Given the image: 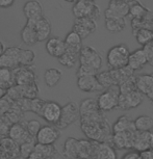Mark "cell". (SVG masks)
<instances>
[{
  "mask_svg": "<svg viewBox=\"0 0 153 159\" xmlns=\"http://www.w3.org/2000/svg\"><path fill=\"white\" fill-rule=\"evenodd\" d=\"M24 15H25L26 19L30 21H35L39 18H41L43 15V8L42 5L37 0H29L24 4L23 7Z\"/></svg>",
  "mask_w": 153,
  "mask_h": 159,
  "instance_id": "44dd1931",
  "label": "cell"
},
{
  "mask_svg": "<svg viewBox=\"0 0 153 159\" xmlns=\"http://www.w3.org/2000/svg\"><path fill=\"white\" fill-rule=\"evenodd\" d=\"M98 72L93 70V69L89 67H85V66H79L78 70H77V77L80 76H90V75H97Z\"/></svg>",
  "mask_w": 153,
  "mask_h": 159,
  "instance_id": "7dc6e473",
  "label": "cell"
},
{
  "mask_svg": "<svg viewBox=\"0 0 153 159\" xmlns=\"http://www.w3.org/2000/svg\"><path fill=\"white\" fill-rule=\"evenodd\" d=\"M5 96H7V91H5V89H3L0 88V99L4 98Z\"/></svg>",
  "mask_w": 153,
  "mask_h": 159,
  "instance_id": "db71d44e",
  "label": "cell"
},
{
  "mask_svg": "<svg viewBox=\"0 0 153 159\" xmlns=\"http://www.w3.org/2000/svg\"><path fill=\"white\" fill-rule=\"evenodd\" d=\"M96 78H97L99 84L103 88V89H107L114 85H116L112 76H110V74H109V71L98 72L97 75H96Z\"/></svg>",
  "mask_w": 153,
  "mask_h": 159,
  "instance_id": "60d3db41",
  "label": "cell"
},
{
  "mask_svg": "<svg viewBox=\"0 0 153 159\" xmlns=\"http://www.w3.org/2000/svg\"><path fill=\"white\" fill-rule=\"evenodd\" d=\"M27 159H45L43 156H42L40 153L39 152H37V151H34L31 153L30 155L28 156L27 157Z\"/></svg>",
  "mask_w": 153,
  "mask_h": 159,
  "instance_id": "816d5d0a",
  "label": "cell"
},
{
  "mask_svg": "<svg viewBox=\"0 0 153 159\" xmlns=\"http://www.w3.org/2000/svg\"><path fill=\"white\" fill-rule=\"evenodd\" d=\"M125 26V18H105V28L110 32H120Z\"/></svg>",
  "mask_w": 153,
  "mask_h": 159,
  "instance_id": "e575fe53",
  "label": "cell"
},
{
  "mask_svg": "<svg viewBox=\"0 0 153 159\" xmlns=\"http://www.w3.org/2000/svg\"><path fill=\"white\" fill-rule=\"evenodd\" d=\"M78 61L80 66L89 67L97 72H99L102 66V58L100 54L91 46H85L81 48L78 54Z\"/></svg>",
  "mask_w": 153,
  "mask_h": 159,
  "instance_id": "52a82bcc",
  "label": "cell"
},
{
  "mask_svg": "<svg viewBox=\"0 0 153 159\" xmlns=\"http://www.w3.org/2000/svg\"><path fill=\"white\" fill-rule=\"evenodd\" d=\"M7 137H10L12 140H14L18 145H21V143H23L35 139L27 133L26 128H25V123H22V122L11 125Z\"/></svg>",
  "mask_w": 153,
  "mask_h": 159,
  "instance_id": "5bb4252c",
  "label": "cell"
},
{
  "mask_svg": "<svg viewBox=\"0 0 153 159\" xmlns=\"http://www.w3.org/2000/svg\"><path fill=\"white\" fill-rule=\"evenodd\" d=\"M93 159H117L116 149L107 143H98Z\"/></svg>",
  "mask_w": 153,
  "mask_h": 159,
  "instance_id": "cb8c5ba5",
  "label": "cell"
},
{
  "mask_svg": "<svg viewBox=\"0 0 153 159\" xmlns=\"http://www.w3.org/2000/svg\"><path fill=\"white\" fill-rule=\"evenodd\" d=\"M132 130H136L133 125V121L126 115L119 116L118 120L114 123L112 127L113 133H121V132L132 131Z\"/></svg>",
  "mask_w": 153,
  "mask_h": 159,
  "instance_id": "f1b7e54d",
  "label": "cell"
},
{
  "mask_svg": "<svg viewBox=\"0 0 153 159\" xmlns=\"http://www.w3.org/2000/svg\"><path fill=\"white\" fill-rule=\"evenodd\" d=\"M134 128L137 131L144 132V131H152L153 130V119L151 116L143 115L140 116L133 121Z\"/></svg>",
  "mask_w": 153,
  "mask_h": 159,
  "instance_id": "d6a6232c",
  "label": "cell"
},
{
  "mask_svg": "<svg viewBox=\"0 0 153 159\" xmlns=\"http://www.w3.org/2000/svg\"><path fill=\"white\" fill-rule=\"evenodd\" d=\"M11 125L4 121L3 119H0V139L2 136H7L8 134V130H10Z\"/></svg>",
  "mask_w": 153,
  "mask_h": 159,
  "instance_id": "c3c4849f",
  "label": "cell"
},
{
  "mask_svg": "<svg viewBox=\"0 0 153 159\" xmlns=\"http://www.w3.org/2000/svg\"><path fill=\"white\" fill-rule=\"evenodd\" d=\"M58 61L66 68H73L78 61V54L66 50V52L58 57Z\"/></svg>",
  "mask_w": 153,
  "mask_h": 159,
  "instance_id": "f35d334b",
  "label": "cell"
},
{
  "mask_svg": "<svg viewBox=\"0 0 153 159\" xmlns=\"http://www.w3.org/2000/svg\"><path fill=\"white\" fill-rule=\"evenodd\" d=\"M61 136V130L53 125L42 126L35 136V142L41 145H54Z\"/></svg>",
  "mask_w": 153,
  "mask_h": 159,
  "instance_id": "8fae6325",
  "label": "cell"
},
{
  "mask_svg": "<svg viewBox=\"0 0 153 159\" xmlns=\"http://www.w3.org/2000/svg\"><path fill=\"white\" fill-rule=\"evenodd\" d=\"M119 86L114 85L112 88L104 89L96 99L98 108L103 113L112 111L118 108V99H119Z\"/></svg>",
  "mask_w": 153,
  "mask_h": 159,
  "instance_id": "277c9868",
  "label": "cell"
},
{
  "mask_svg": "<svg viewBox=\"0 0 153 159\" xmlns=\"http://www.w3.org/2000/svg\"><path fill=\"white\" fill-rule=\"evenodd\" d=\"M35 143H37L35 139H34L19 145V157H22L23 159H27L28 156L35 151Z\"/></svg>",
  "mask_w": 153,
  "mask_h": 159,
  "instance_id": "b9f144b4",
  "label": "cell"
},
{
  "mask_svg": "<svg viewBox=\"0 0 153 159\" xmlns=\"http://www.w3.org/2000/svg\"><path fill=\"white\" fill-rule=\"evenodd\" d=\"M72 13L76 19L78 18H90L95 20L100 17V8L94 2L86 1V0H78L75 2L72 7Z\"/></svg>",
  "mask_w": 153,
  "mask_h": 159,
  "instance_id": "8992f818",
  "label": "cell"
},
{
  "mask_svg": "<svg viewBox=\"0 0 153 159\" xmlns=\"http://www.w3.org/2000/svg\"><path fill=\"white\" fill-rule=\"evenodd\" d=\"M137 89L142 95L147 96L153 89V75L143 74L136 77Z\"/></svg>",
  "mask_w": 153,
  "mask_h": 159,
  "instance_id": "484cf974",
  "label": "cell"
},
{
  "mask_svg": "<svg viewBox=\"0 0 153 159\" xmlns=\"http://www.w3.org/2000/svg\"><path fill=\"white\" fill-rule=\"evenodd\" d=\"M109 71L116 85H120L121 83H123L127 79H129L130 77L136 75L134 72L131 70L130 68H128L127 66L124 68H120V69H110Z\"/></svg>",
  "mask_w": 153,
  "mask_h": 159,
  "instance_id": "83f0119b",
  "label": "cell"
},
{
  "mask_svg": "<svg viewBox=\"0 0 153 159\" xmlns=\"http://www.w3.org/2000/svg\"><path fill=\"white\" fill-rule=\"evenodd\" d=\"M13 77L15 85H26L32 82H37V75L34 67H18L13 69Z\"/></svg>",
  "mask_w": 153,
  "mask_h": 159,
  "instance_id": "30bf717a",
  "label": "cell"
},
{
  "mask_svg": "<svg viewBox=\"0 0 153 159\" xmlns=\"http://www.w3.org/2000/svg\"><path fill=\"white\" fill-rule=\"evenodd\" d=\"M15 85L13 71L7 68H0V88L7 91Z\"/></svg>",
  "mask_w": 153,
  "mask_h": 159,
  "instance_id": "836d02e7",
  "label": "cell"
},
{
  "mask_svg": "<svg viewBox=\"0 0 153 159\" xmlns=\"http://www.w3.org/2000/svg\"><path fill=\"white\" fill-rule=\"evenodd\" d=\"M79 120V106L75 102H69L64 106H62L61 118L56 123L55 127L63 130L69 127L70 125L74 124Z\"/></svg>",
  "mask_w": 153,
  "mask_h": 159,
  "instance_id": "5b68a950",
  "label": "cell"
},
{
  "mask_svg": "<svg viewBox=\"0 0 153 159\" xmlns=\"http://www.w3.org/2000/svg\"><path fill=\"white\" fill-rule=\"evenodd\" d=\"M107 8L122 18L128 16V13H129L128 0H109Z\"/></svg>",
  "mask_w": 153,
  "mask_h": 159,
  "instance_id": "4dcf8cb0",
  "label": "cell"
},
{
  "mask_svg": "<svg viewBox=\"0 0 153 159\" xmlns=\"http://www.w3.org/2000/svg\"><path fill=\"white\" fill-rule=\"evenodd\" d=\"M65 1L70 2V3H75V2H77V1H78V0H65Z\"/></svg>",
  "mask_w": 153,
  "mask_h": 159,
  "instance_id": "6f0895ef",
  "label": "cell"
},
{
  "mask_svg": "<svg viewBox=\"0 0 153 159\" xmlns=\"http://www.w3.org/2000/svg\"><path fill=\"white\" fill-rule=\"evenodd\" d=\"M46 50L49 55L58 58L66 52V45L64 40L58 37L49 38L46 42Z\"/></svg>",
  "mask_w": 153,
  "mask_h": 159,
  "instance_id": "ac0fdd59",
  "label": "cell"
},
{
  "mask_svg": "<svg viewBox=\"0 0 153 159\" xmlns=\"http://www.w3.org/2000/svg\"><path fill=\"white\" fill-rule=\"evenodd\" d=\"M143 50L146 54L148 64L153 67V41H151L148 44H146L145 46H143Z\"/></svg>",
  "mask_w": 153,
  "mask_h": 159,
  "instance_id": "bcb514c9",
  "label": "cell"
},
{
  "mask_svg": "<svg viewBox=\"0 0 153 159\" xmlns=\"http://www.w3.org/2000/svg\"><path fill=\"white\" fill-rule=\"evenodd\" d=\"M80 128L88 139L110 145L113 132L106 116L92 121H80Z\"/></svg>",
  "mask_w": 153,
  "mask_h": 159,
  "instance_id": "7a4b0ae2",
  "label": "cell"
},
{
  "mask_svg": "<svg viewBox=\"0 0 153 159\" xmlns=\"http://www.w3.org/2000/svg\"><path fill=\"white\" fill-rule=\"evenodd\" d=\"M11 105H12V101L7 96L4 98L0 99V119L8 111V109L11 108Z\"/></svg>",
  "mask_w": 153,
  "mask_h": 159,
  "instance_id": "f6af8a7d",
  "label": "cell"
},
{
  "mask_svg": "<svg viewBox=\"0 0 153 159\" xmlns=\"http://www.w3.org/2000/svg\"><path fill=\"white\" fill-rule=\"evenodd\" d=\"M131 28L132 31L136 32L141 28H150L152 29L153 25V11H147L146 14L141 18H132L131 19Z\"/></svg>",
  "mask_w": 153,
  "mask_h": 159,
  "instance_id": "4316f807",
  "label": "cell"
},
{
  "mask_svg": "<svg viewBox=\"0 0 153 159\" xmlns=\"http://www.w3.org/2000/svg\"><path fill=\"white\" fill-rule=\"evenodd\" d=\"M35 151L40 153L45 159L52 157V156H54L58 153L54 145H41V143H35Z\"/></svg>",
  "mask_w": 153,
  "mask_h": 159,
  "instance_id": "ab89813d",
  "label": "cell"
},
{
  "mask_svg": "<svg viewBox=\"0 0 153 159\" xmlns=\"http://www.w3.org/2000/svg\"><path fill=\"white\" fill-rule=\"evenodd\" d=\"M97 142L90 139H78V159H93Z\"/></svg>",
  "mask_w": 153,
  "mask_h": 159,
  "instance_id": "603a6c76",
  "label": "cell"
},
{
  "mask_svg": "<svg viewBox=\"0 0 153 159\" xmlns=\"http://www.w3.org/2000/svg\"><path fill=\"white\" fill-rule=\"evenodd\" d=\"M35 21L27 20L25 26L22 28L21 34H20L22 42L24 44L28 45V46H32V45L38 43L37 32H35Z\"/></svg>",
  "mask_w": 153,
  "mask_h": 159,
  "instance_id": "7402d4cb",
  "label": "cell"
},
{
  "mask_svg": "<svg viewBox=\"0 0 153 159\" xmlns=\"http://www.w3.org/2000/svg\"><path fill=\"white\" fill-rule=\"evenodd\" d=\"M46 100H43L41 98H35V99H30V102H29V111L35 112V115H40L41 109L43 107V105Z\"/></svg>",
  "mask_w": 153,
  "mask_h": 159,
  "instance_id": "ee69618b",
  "label": "cell"
},
{
  "mask_svg": "<svg viewBox=\"0 0 153 159\" xmlns=\"http://www.w3.org/2000/svg\"><path fill=\"white\" fill-rule=\"evenodd\" d=\"M41 127H42V125L38 120H30V121L25 123L26 131H27V133L31 137H34V139H35V136H37L38 132L40 131Z\"/></svg>",
  "mask_w": 153,
  "mask_h": 159,
  "instance_id": "7bdbcfd3",
  "label": "cell"
},
{
  "mask_svg": "<svg viewBox=\"0 0 153 159\" xmlns=\"http://www.w3.org/2000/svg\"><path fill=\"white\" fill-rule=\"evenodd\" d=\"M147 64H148V61H147V57L143 48L134 50L133 52H130L129 57H128L127 67L130 68L133 72L143 69Z\"/></svg>",
  "mask_w": 153,
  "mask_h": 159,
  "instance_id": "d6986e66",
  "label": "cell"
},
{
  "mask_svg": "<svg viewBox=\"0 0 153 159\" xmlns=\"http://www.w3.org/2000/svg\"><path fill=\"white\" fill-rule=\"evenodd\" d=\"M35 32H37L38 42L46 41L50 38L52 27H51V23L49 22V20L45 16H42L38 20H35Z\"/></svg>",
  "mask_w": 153,
  "mask_h": 159,
  "instance_id": "ffe728a7",
  "label": "cell"
},
{
  "mask_svg": "<svg viewBox=\"0 0 153 159\" xmlns=\"http://www.w3.org/2000/svg\"><path fill=\"white\" fill-rule=\"evenodd\" d=\"M48 159H65V158L63 157L62 155H59V153H58L56 155L52 156V157H50V158H48Z\"/></svg>",
  "mask_w": 153,
  "mask_h": 159,
  "instance_id": "11a10c76",
  "label": "cell"
},
{
  "mask_svg": "<svg viewBox=\"0 0 153 159\" xmlns=\"http://www.w3.org/2000/svg\"><path fill=\"white\" fill-rule=\"evenodd\" d=\"M128 7H129V13L128 16L132 18H141L146 14L148 8H146L144 5L137 0H128Z\"/></svg>",
  "mask_w": 153,
  "mask_h": 159,
  "instance_id": "8d00e7d4",
  "label": "cell"
},
{
  "mask_svg": "<svg viewBox=\"0 0 153 159\" xmlns=\"http://www.w3.org/2000/svg\"><path fill=\"white\" fill-rule=\"evenodd\" d=\"M62 156L65 159H78V139L68 137L64 143Z\"/></svg>",
  "mask_w": 153,
  "mask_h": 159,
  "instance_id": "d4e9b609",
  "label": "cell"
},
{
  "mask_svg": "<svg viewBox=\"0 0 153 159\" xmlns=\"http://www.w3.org/2000/svg\"><path fill=\"white\" fill-rule=\"evenodd\" d=\"M153 148V131L137 132L132 149L137 152H144Z\"/></svg>",
  "mask_w": 153,
  "mask_h": 159,
  "instance_id": "2e32d148",
  "label": "cell"
},
{
  "mask_svg": "<svg viewBox=\"0 0 153 159\" xmlns=\"http://www.w3.org/2000/svg\"><path fill=\"white\" fill-rule=\"evenodd\" d=\"M130 51L126 45L120 44L112 47L107 52L106 61L110 69H120L127 66Z\"/></svg>",
  "mask_w": 153,
  "mask_h": 159,
  "instance_id": "3957f363",
  "label": "cell"
},
{
  "mask_svg": "<svg viewBox=\"0 0 153 159\" xmlns=\"http://www.w3.org/2000/svg\"><path fill=\"white\" fill-rule=\"evenodd\" d=\"M62 106L55 101H45L40 112V116L44 121L55 126L61 118Z\"/></svg>",
  "mask_w": 153,
  "mask_h": 159,
  "instance_id": "ba28073f",
  "label": "cell"
},
{
  "mask_svg": "<svg viewBox=\"0 0 153 159\" xmlns=\"http://www.w3.org/2000/svg\"><path fill=\"white\" fill-rule=\"evenodd\" d=\"M19 157V145L10 137L0 139V159H15Z\"/></svg>",
  "mask_w": 153,
  "mask_h": 159,
  "instance_id": "9a60e30c",
  "label": "cell"
},
{
  "mask_svg": "<svg viewBox=\"0 0 153 159\" xmlns=\"http://www.w3.org/2000/svg\"><path fill=\"white\" fill-rule=\"evenodd\" d=\"M86 1H91V2H94V0H86Z\"/></svg>",
  "mask_w": 153,
  "mask_h": 159,
  "instance_id": "680465c9",
  "label": "cell"
},
{
  "mask_svg": "<svg viewBox=\"0 0 153 159\" xmlns=\"http://www.w3.org/2000/svg\"><path fill=\"white\" fill-rule=\"evenodd\" d=\"M19 89L21 98L26 99H35L39 96V86L37 82H32L26 85H17Z\"/></svg>",
  "mask_w": 153,
  "mask_h": 159,
  "instance_id": "d590c367",
  "label": "cell"
},
{
  "mask_svg": "<svg viewBox=\"0 0 153 159\" xmlns=\"http://www.w3.org/2000/svg\"><path fill=\"white\" fill-rule=\"evenodd\" d=\"M35 59V53L30 49H23L20 47L5 48L0 56V68H7L13 70L18 67L32 66Z\"/></svg>",
  "mask_w": 153,
  "mask_h": 159,
  "instance_id": "6da1fadb",
  "label": "cell"
},
{
  "mask_svg": "<svg viewBox=\"0 0 153 159\" xmlns=\"http://www.w3.org/2000/svg\"><path fill=\"white\" fill-rule=\"evenodd\" d=\"M150 151H151V152H152V154H153V148H152L151 150H150Z\"/></svg>",
  "mask_w": 153,
  "mask_h": 159,
  "instance_id": "91938a15",
  "label": "cell"
},
{
  "mask_svg": "<svg viewBox=\"0 0 153 159\" xmlns=\"http://www.w3.org/2000/svg\"><path fill=\"white\" fill-rule=\"evenodd\" d=\"M147 98H148V99H149V100H150V101H151V102H152V103H153V89H152V91H151V92H150V93H149V94H148V95H147Z\"/></svg>",
  "mask_w": 153,
  "mask_h": 159,
  "instance_id": "9f6ffc18",
  "label": "cell"
},
{
  "mask_svg": "<svg viewBox=\"0 0 153 159\" xmlns=\"http://www.w3.org/2000/svg\"><path fill=\"white\" fill-rule=\"evenodd\" d=\"M137 132V130H132L121 133H113L110 146H113L115 149H132Z\"/></svg>",
  "mask_w": 153,
  "mask_h": 159,
  "instance_id": "7c38bea8",
  "label": "cell"
},
{
  "mask_svg": "<svg viewBox=\"0 0 153 159\" xmlns=\"http://www.w3.org/2000/svg\"><path fill=\"white\" fill-rule=\"evenodd\" d=\"M144 95L136 89V91L126 93V94H119L118 99V108L122 110H129L137 108L143 102Z\"/></svg>",
  "mask_w": 153,
  "mask_h": 159,
  "instance_id": "9c48e42d",
  "label": "cell"
},
{
  "mask_svg": "<svg viewBox=\"0 0 153 159\" xmlns=\"http://www.w3.org/2000/svg\"><path fill=\"white\" fill-rule=\"evenodd\" d=\"M133 34L137 39V42L142 45V46H145L146 44L153 41V29L141 28L136 32H133Z\"/></svg>",
  "mask_w": 153,
  "mask_h": 159,
  "instance_id": "74e56055",
  "label": "cell"
},
{
  "mask_svg": "<svg viewBox=\"0 0 153 159\" xmlns=\"http://www.w3.org/2000/svg\"><path fill=\"white\" fill-rule=\"evenodd\" d=\"M4 50H5V46H4V44L2 43L1 41H0V56L2 55V53L4 52Z\"/></svg>",
  "mask_w": 153,
  "mask_h": 159,
  "instance_id": "f5cc1de1",
  "label": "cell"
},
{
  "mask_svg": "<svg viewBox=\"0 0 153 159\" xmlns=\"http://www.w3.org/2000/svg\"><path fill=\"white\" fill-rule=\"evenodd\" d=\"M15 0H0V7L7 8L14 4Z\"/></svg>",
  "mask_w": 153,
  "mask_h": 159,
  "instance_id": "f907efd6",
  "label": "cell"
},
{
  "mask_svg": "<svg viewBox=\"0 0 153 159\" xmlns=\"http://www.w3.org/2000/svg\"><path fill=\"white\" fill-rule=\"evenodd\" d=\"M122 159H142L141 154L137 151H130L123 156Z\"/></svg>",
  "mask_w": 153,
  "mask_h": 159,
  "instance_id": "681fc988",
  "label": "cell"
},
{
  "mask_svg": "<svg viewBox=\"0 0 153 159\" xmlns=\"http://www.w3.org/2000/svg\"><path fill=\"white\" fill-rule=\"evenodd\" d=\"M62 79V72L58 69L50 68L47 69L44 73V82L48 88H53Z\"/></svg>",
  "mask_w": 153,
  "mask_h": 159,
  "instance_id": "1f68e13d",
  "label": "cell"
},
{
  "mask_svg": "<svg viewBox=\"0 0 153 159\" xmlns=\"http://www.w3.org/2000/svg\"><path fill=\"white\" fill-rule=\"evenodd\" d=\"M64 42L66 45V50L79 54L80 50L82 48V39L76 32H74L73 30L70 31L67 34Z\"/></svg>",
  "mask_w": 153,
  "mask_h": 159,
  "instance_id": "f546056e",
  "label": "cell"
},
{
  "mask_svg": "<svg viewBox=\"0 0 153 159\" xmlns=\"http://www.w3.org/2000/svg\"><path fill=\"white\" fill-rule=\"evenodd\" d=\"M96 29H97V24L95 20L90 18H78L75 19L72 30L76 32L81 39H86L90 34H94Z\"/></svg>",
  "mask_w": 153,
  "mask_h": 159,
  "instance_id": "4fadbf2b",
  "label": "cell"
},
{
  "mask_svg": "<svg viewBox=\"0 0 153 159\" xmlns=\"http://www.w3.org/2000/svg\"><path fill=\"white\" fill-rule=\"evenodd\" d=\"M77 86L80 91L86 93H94V92H103V88L99 84L96 75H90V76H80L77 77Z\"/></svg>",
  "mask_w": 153,
  "mask_h": 159,
  "instance_id": "e0dca14e",
  "label": "cell"
}]
</instances>
